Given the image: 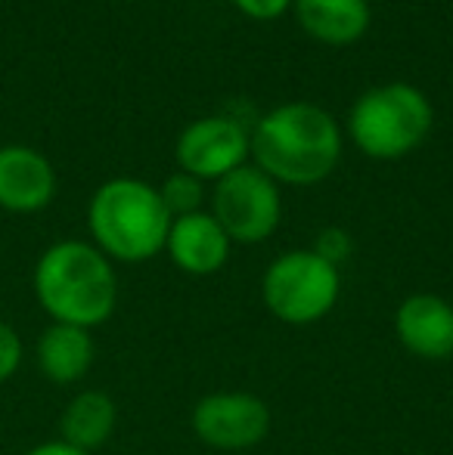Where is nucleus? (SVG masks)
<instances>
[{
	"label": "nucleus",
	"mask_w": 453,
	"mask_h": 455,
	"mask_svg": "<svg viewBox=\"0 0 453 455\" xmlns=\"http://www.w3.org/2000/svg\"><path fill=\"white\" fill-rule=\"evenodd\" d=\"M255 168L273 183H323L342 158V131L336 118L311 102H286L267 112L248 137Z\"/></svg>",
	"instance_id": "f257e3e1"
},
{
	"label": "nucleus",
	"mask_w": 453,
	"mask_h": 455,
	"mask_svg": "<svg viewBox=\"0 0 453 455\" xmlns=\"http://www.w3.org/2000/svg\"><path fill=\"white\" fill-rule=\"evenodd\" d=\"M31 288L53 323L97 329L115 313L118 279L112 260L93 242L62 239L37 258Z\"/></svg>",
	"instance_id": "f03ea898"
},
{
	"label": "nucleus",
	"mask_w": 453,
	"mask_h": 455,
	"mask_svg": "<svg viewBox=\"0 0 453 455\" xmlns=\"http://www.w3.org/2000/svg\"><path fill=\"white\" fill-rule=\"evenodd\" d=\"M87 229L93 245L109 260L143 264L165 251L171 214L156 186L133 177H115L93 192L87 204Z\"/></svg>",
	"instance_id": "7ed1b4c3"
},
{
	"label": "nucleus",
	"mask_w": 453,
	"mask_h": 455,
	"mask_svg": "<svg viewBox=\"0 0 453 455\" xmlns=\"http://www.w3.org/2000/svg\"><path fill=\"white\" fill-rule=\"evenodd\" d=\"M432 102L413 84L373 87L351 106L348 133L369 158L392 162L413 152L432 131Z\"/></svg>",
	"instance_id": "20e7f679"
},
{
	"label": "nucleus",
	"mask_w": 453,
	"mask_h": 455,
	"mask_svg": "<svg viewBox=\"0 0 453 455\" xmlns=\"http://www.w3.org/2000/svg\"><path fill=\"white\" fill-rule=\"evenodd\" d=\"M342 294L339 267L308 248H295L273 260L261 279V300L286 325H311L333 313Z\"/></svg>",
	"instance_id": "39448f33"
},
{
	"label": "nucleus",
	"mask_w": 453,
	"mask_h": 455,
	"mask_svg": "<svg viewBox=\"0 0 453 455\" xmlns=\"http://www.w3.org/2000/svg\"><path fill=\"white\" fill-rule=\"evenodd\" d=\"M212 217L221 223L230 242L258 245V242L271 239L283 220L279 183H273L255 164H242L214 183Z\"/></svg>",
	"instance_id": "423d86ee"
},
{
	"label": "nucleus",
	"mask_w": 453,
	"mask_h": 455,
	"mask_svg": "<svg viewBox=\"0 0 453 455\" xmlns=\"http://www.w3.org/2000/svg\"><path fill=\"white\" fill-rule=\"evenodd\" d=\"M193 434L218 452H246L271 434V409L248 390H218L193 406Z\"/></svg>",
	"instance_id": "0eeeda50"
},
{
	"label": "nucleus",
	"mask_w": 453,
	"mask_h": 455,
	"mask_svg": "<svg viewBox=\"0 0 453 455\" xmlns=\"http://www.w3.org/2000/svg\"><path fill=\"white\" fill-rule=\"evenodd\" d=\"M174 158L183 174H193L196 180H214L233 174L248 158V133L239 121L212 115L199 118L177 137Z\"/></svg>",
	"instance_id": "6e6552de"
},
{
	"label": "nucleus",
	"mask_w": 453,
	"mask_h": 455,
	"mask_svg": "<svg viewBox=\"0 0 453 455\" xmlns=\"http://www.w3.org/2000/svg\"><path fill=\"white\" fill-rule=\"evenodd\" d=\"M394 338L417 360L441 363L453 356V304L438 294H410L394 310Z\"/></svg>",
	"instance_id": "1a4fd4ad"
},
{
	"label": "nucleus",
	"mask_w": 453,
	"mask_h": 455,
	"mask_svg": "<svg viewBox=\"0 0 453 455\" xmlns=\"http://www.w3.org/2000/svg\"><path fill=\"white\" fill-rule=\"evenodd\" d=\"M56 196V171L31 146H0V208L10 214H37Z\"/></svg>",
	"instance_id": "9d476101"
},
{
	"label": "nucleus",
	"mask_w": 453,
	"mask_h": 455,
	"mask_svg": "<svg viewBox=\"0 0 453 455\" xmlns=\"http://www.w3.org/2000/svg\"><path fill=\"white\" fill-rule=\"evenodd\" d=\"M230 248H233V242L208 211L174 217L168 239H165V251H168L171 264L190 275L218 273L227 264Z\"/></svg>",
	"instance_id": "9b49d317"
},
{
	"label": "nucleus",
	"mask_w": 453,
	"mask_h": 455,
	"mask_svg": "<svg viewBox=\"0 0 453 455\" xmlns=\"http://www.w3.org/2000/svg\"><path fill=\"white\" fill-rule=\"evenodd\" d=\"M97 360V344L87 329L66 323H50L35 344V363L50 384H78Z\"/></svg>",
	"instance_id": "f8f14e48"
},
{
	"label": "nucleus",
	"mask_w": 453,
	"mask_h": 455,
	"mask_svg": "<svg viewBox=\"0 0 453 455\" xmlns=\"http://www.w3.org/2000/svg\"><path fill=\"white\" fill-rule=\"evenodd\" d=\"M295 19L314 41L329 47H348L369 28L367 0H292Z\"/></svg>",
	"instance_id": "ddd939ff"
},
{
	"label": "nucleus",
	"mask_w": 453,
	"mask_h": 455,
	"mask_svg": "<svg viewBox=\"0 0 453 455\" xmlns=\"http://www.w3.org/2000/svg\"><path fill=\"white\" fill-rule=\"evenodd\" d=\"M118 421L115 400L106 390H81L69 400V406L60 415V440L75 450L97 452L109 443Z\"/></svg>",
	"instance_id": "4468645a"
},
{
	"label": "nucleus",
	"mask_w": 453,
	"mask_h": 455,
	"mask_svg": "<svg viewBox=\"0 0 453 455\" xmlns=\"http://www.w3.org/2000/svg\"><path fill=\"white\" fill-rule=\"evenodd\" d=\"M158 196H162L165 211H168L171 220H174V217H187V214L202 211V202H206V186H202V180H196L193 174L177 171V174H171L168 180L162 183Z\"/></svg>",
	"instance_id": "2eb2a0df"
},
{
	"label": "nucleus",
	"mask_w": 453,
	"mask_h": 455,
	"mask_svg": "<svg viewBox=\"0 0 453 455\" xmlns=\"http://www.w3.org/2000/svg\"><path fill=\"white\" fill-rule=\"evenodd\" d=\"M311 251H314L317 258L327 260V264L339 267L351 258V251H354V239H351L342 227H327V229L317 233L314 248H311Z\"/></svg>",
	"instance_id": "dca6fc26"
},
{
	"label": "nucleus",
	"mask_w": 453,
	"mask_h": 455,
	"mask_svg": "<svg viewBox=\"0 0 453 455\" xmlns=\"http://www.w3.org/2000/svg\"><path fill=\"white\" fill-rule=\"evenodd\" d=\"M22 360H25L22 338H19V331L6 319H0V384L16 375Z\"/></svg>",
	"instance_id": "f3484780"
},
{
	"label": "nucleus",
	"mask_w": 453,
	"mask_h": 455,
	"mask_svg": "<svg viewBox=\"0 0 453 455\" xmlns=\"http://www.w3.org/2000/svg\"><path fill=\"white\" fill-rule=\"evenodd\" d=\"M236 10L246 12L248 19H258V22H271L279 19L292 6V0H233Z\"/></svg>",
	"instance_id": "a211bd4d"
},
{
	"label": "nucleus",
	"mask_w": 453,
	"mask_h": 455,
	"mask_svg": "<svg viewBox=\"0 0 453 455\" xmlns=\"http://www.w3.org/2000/svg\"><path fill=\"white\" fill-rule=\"evenodd\" d=\"M25 455H93V452H85V450H75V446L62 443V440H47V443H37L31 446Z\"/></svg>",
	"instance_id": "6ab92c4d"
}]
</instances>
